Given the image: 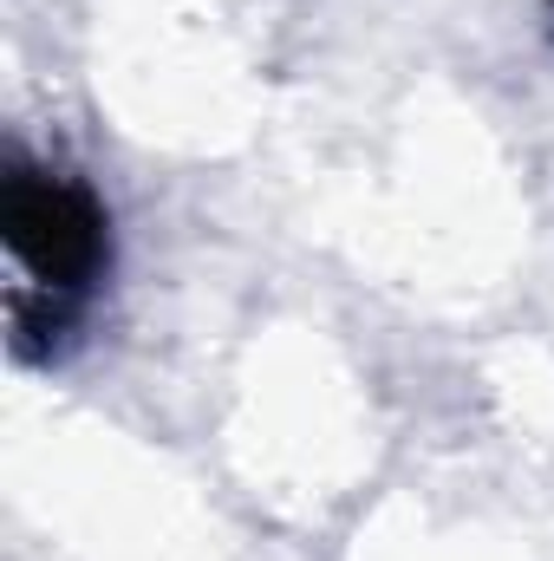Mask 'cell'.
<instances>
[{"mask_svg":"<svg viewBox=\"0 0 554 561\" xmlns=\"http://www.w3.org/2000/svg\"><path fill=\"white\" fill-rule=\"evenodd\" d=\"M0 242L20 262V287L92 300V287L112 275V209L79 170L39 163L20 144L0 163Z\"/></svg>","mask_w":554,"mask_h":561,"instance_id":"obj_1","label":"cell"}]
</instances>
